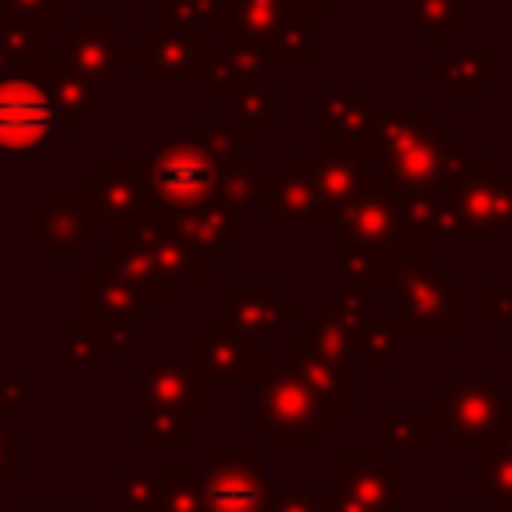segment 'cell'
Returning <instances> with one entry per match:
<instances>
[{
    "label": "cell",
    "instance_id": "obj_1",
    "mask_svg": "<svg viewBox=\"0 0 512 512\" xmlns=\"http://www.w3.org/2000/svg\"><path fill=\"white\" fill-rule=\"evenodd\" d=\"M464 144L432 120L428 104L404 100V104H380L376 136H372V164H376V192L400 200L416 192H444L452 188Z\"/></svg>",
    "mask_w": 512,
    "mask_h": 512
},
{
    "label": "cell",
    "instance_id": "obj_2",
    "mask_svg": "<svg viewBox=\"0 0 512 512\" xmlns=\"http://www.w3.org/2000/svg\"><path fill=\"white\" fill-rule=\"evenodd\" d=\"M424 416L452 452L484 448L512 424V392L484 376H448L428 396Z\"/></svg>",
    "mask_w": 512,
    "mask_h": 512
},
{
    "label": "cell",
    "instance_id": "obj_3",
    "mask_svg": "<svg viewBox=\"0 0 512 512\" xmlns=\"http://www.w3.org/2000/svg\"><path fill=\"white\" fill-rule=\"evenodd\" d=\"M76 136V120L64 116L48 84L28 68L8 64L0 52V152L8 156H36L56 136Z\"/></svg>",
    "mask_w": 512,
    "mask_h": 512
},
{
    "label": "cell",
    "instance_id": "obj_4",
    "mask_svg": "<svg viewBox=\"0 0 512 512\" xmlns=\"http://www.w3.org/2000/svg\"><path fill=\"white\" fill-rule=\"evenodd\" d=\"M448 248H500L508 232V172L496 156H464L452 188Z\"/></svg>",
    "mask_w": 512,
    "mask_h": 512
},
{
    "label": "cell",
    "instance_id": "obj_5",
    "mask_svg": "<svg viewBox=\"0 0 512 512\" xmlns=\"http://www.w3.org/2000/svg\"><path fill=\"white\" fill-rule=\"evenodd\" d=\"M392 324L408 340L464 336V292L440 264H412L392 276Z\"/></svg>",
    "mask_w": 512,
    "mask_h": 512
},
{
    "label": "cell",
    "instance_id": "obj_6",
    "mask_svg": "<svg viewBox=\"0 0 512 512\" xmlns=\"http://www.w3.org/2000/svg\"><path fill=\"white\" fill-rule=\"evenodd\" d=\"M212 60L208 32H164L144 28L128 52L132 72L144 84H196L204 80Z\"/></svg>",
    "mask_w": 512,
    "mask_h": 512
},
{
    "label": "cell",
    "instance_id": "obj_7",
    "mask_svg": "<svg viewBox=\"0 0 512 512\" xmlns=\"http://www.w3.org/2000/svg\"><path fill=\"white\" fill-rule=\"evenodd\" d=\"M148 192L168 208H200L216 188V156L204 144L172 140L148 156Z\"/></svg>",
    "mask_w": 512,
    "mask_h": 512
},
{
    "label": "cell",
    "instance_id": "obj_8",
    "mask_svg": "<svg viewBox=\"0 0 512 512\" xmlns=\"http://www.w3.org/2000/svg\"><path fill=\"white\" fill-rule=\"evenodd\" d=\"M264 384H268L264 388V420H268L272 440L308 448L320 428L336 424V416L316 400V392L308 388V380L300 372H288V368L276 364Z\"/></svg>",
    "mask_w": 512,
    "mask_h": 512
},
{
    "label": "cell",
    "instance_id": "obj_9",
    "mask_svg": "<svg viewBox=\"0 0 512 512\" xmlns=\"http://www.w3.org/2000/svg\"><path fill=\"white\" fill-rule=\"evenodd\" d=\"M380 100L368 84L320 88V144L324 156H372Z\"/></svg>",
    "mask_w": 512,
    "mask_h": 512
},
{
    "label": "cell",
    "instance_id": "obj_10",
    "mask_svg": "<svg viewBox=\"0 0 512 512\" xmlns=\"http://www.w3.org/2000/svg\"><path fill=\"white\" fill-rule=\"evenodd\" d=\"M340 492L368 512H408V468L392 464L384 448L340 456Z\"/></svg>",
    "mask_w": 512,
    "mask_h": 512
},
{
    "label": "cell",
    "instance_id": "obj_11",
    "mask_svg": "<svg viewBox=\"0 0 512 512\" xmlns=\"http://www.w3.org/2000/svg\"><path fill=\"white\" fill-rule=\"evenodd\" d=\"M60 56L76 72H84L92 84H112L128 60L116 36V12H84L80 28L64 32Z\"/></svg>",
    "mask_w": 512,
    "mask_h": 512
},
{
    "label": "cell",
    "instance_id": "obj_12",
    "mask_svg": "<svg viewBox=\"0 0 512 512\" xmlns=\"http://www.w3.org/2000/svg\"><path fill=\"white\" fill-rule=\"evenodd\" d=\"M424 80L436 84L444 92V100H452V104H480L484 92L504 80V52L496 44L448 52L440 64H432L424 72Z\"/></svg>",
    "mask_w": 512,
    "mask_h": 512
},
{
    "label": "cell",
    "instance_id": "obj_13",
    "mask_svg": "<svg viewBox=\"0 0 512 512\" xmlns=\"http://www.w3.org/2000/svg\"><path fill=\"white\" fill-rule=\"evenodd\" d=\"M228 8V48L256 60L264 44H272L280 32H288L304 12L292 0H224Z\"/></svg>",
    "mask_w": 512,
    "mask_h": 512
},
{
    "label": "cell",
    "instance_id": "obj_14",
    "mask_svg": "<svg viewBox=\"0 0 512 512\" xmlns=\"http://www.w3.org/2000/svg\"><path fill=\"white\" fill-rule=\"evenodd\" d=\"M32 72L48 84V92L56 96V104L64 108L68 120H92V116L100 112L96 84H92L84 72H76V68L60 56V48H40V52L32 56Z\"/></svg>",
    "mask_w": 512,
    "mask_h": 512
},
{
    "label": "cell",
    "instance_id": "obj_15",
    "mask_svg": "<svg viewBox=\"0 0 512 512\" xmlns=\"http://www.w3.org/2000/svg\"><path fill=\"white\" fill-rule=\"evenodd\" d=\"M88 200L104 212H124V208H136L144 200L140 192V176L132 172V164L124 160H108L96 176H88Z\"/></svg>",
    "mask_w": 512,
    "mask_h": 512
},
{
    "label": "cell",
    "instance_id": "obj_16",
    "mask_svg": "<svg viewBox=\"0 0 512 512\" xmlns=\"http://www.w3.org/2000/svg\"><path fill=\"white\" fill-rule=\"evenodd\" d=\"M460 480L480 492V504H488L496 512H512V460L480 448V460L468 464L460 472Z\"/></svg>",
    "mask_w": 512,
    "mask_h": 512
},
{
    "label": "cell",
    "instance_id": "obj_17",
    "mask_svg": "<svg viewBox=\"0 0 512 512\" xmlns=\"http://www.w3.org/2000/svg\"><path fill=\"white\" fill-rule=\"evenodd\" d=\"M204 80H208L212 100H236L240 92H248L252 84H260V60H252V56H244L236 48L212 52Z\"/></svg>",
    "mask_w": 512,
    "mask_h": 512
},
{
    "label": "cell",
    "instance_id": "obj_18",
    "mask_svg": "<svg viewBox=\"0 0 512 512\" xmlns=\"http://www.w3.org/2000/svg\"><path fill=\"white\" fill-rule=\"evenodd\" d=\"M156 28L164 32L228 28V8L224 0H156Z\"/></svg>",
    "mask_w": 512,
    "mask_h": 512
},
{
    "label": "cell",
    "instance_id": "obj_19",
    "mask_svg": "<svg viewBox=\"0 0 512 512\" xmlns=\"http://www.w3.org/2000/svg\"><path fill=\"white\" fill-rule=\"evenodd\" d=\"M408 20L428 40V48H444L448 36L464 28V4L460 0H408Z\"/></svg>",
    "mask_w": 512,
    "mask_h": 512
},
{
    "label": "cell",
    "instance_id": "obj_20",
    "mask_svg": "<svg viewBox=\"0 0 512 512\" xmlns=\"http://www.w3.org/2000/svg\"><path fill=\"white\" fill-rule=\"evenodd\" d=\"M252 504H256V472H236V460L216 464L212 508L216 512H252Z\"/></svg>",
    "mask_w": 512,
    "mask_h": 512
},
{
    "label": "cell",
    "instance_id": "obj_21",
    "mask_svg": "<svg viewBox=\"0 0 512 512\" xmlns=\"http://www.w3.org/2000/svg\"><path fill=\"white\" fill-rule=\"evenodd\" d=\"M432 424L424 412H380L376 416V448H424Z\"/></svg>",
    "mask_w": 512,
    "mask_h": 512
},
{
    "label": "cell",
    "instance_id": "obj_22",
    "mask_svg": "<svg viewBox=\"0 0 512 512\" xmlns=\"http://www.w3.org/2000/svg\"><path fill=\"white\" fill-rule=\"evenodd\" d=\"M408 336L392 324V320H384V324H364V332H360V352L364 356H372V368L376 372H388L396 360H404L408 356Z\"/></svg>",
    "mask_w": 512,
    "mask_h": 512
},
{
    "label": "cell",
    "instance_id": "obj_23",
    "mask_svg": "<svg viewBox=\"0 0 512 512\" xmlns=\"http://www.w3.org/2000/svg\"><path fill=\"white\" fill-rule=\"evenodd\" d=\"M236 108H240L244 132H260V128H264V120H276V116H280V88L252 84L248 92H240V96H236Z\"/></svg>",
    "mask_w": 512,
    "mask_h": 512
},
{
    "label": "cell",
    "instance_id": "obj_24",
    "mask_svg": "<svg viewBox=\"0 0 512 512\" xmlns=\"http://www.w3.org/2000/svg\"><path fill=\"white\" fill-rule=\"evenodd\" d=\"M480 316L500 328V324L512 316V288H504V284H484V288H480Z\"/></svg>",
    "mask_w": 512,
    "mask_h": 512
},
{
    "label": "cell",
    "instance_id": "obj_25",
    "mask_svg": "<svg viewBox=\"0 0 512 512\" xmlns=\"http://www.w3.org/2000/svg\"><path fill=\"white\" fill-rule=\"evenodd\" d=\"M0 8H8V12H16V16H28V20H36L40 28H48V24H56L64 0H0Z\"/></svg>",
    "mask_w": 512,
    "mask_h": 512
},
{
    "label": "cell",
    "instance_id": "obj_26",
    "mask_svg": "<svg viewBox=\"0 0 512 512\" xmlns=\"http://www.w3.org/2000/svg\"><path fill=\"white\" fill-rule=\"evenodd\" d=\"M484 448H488V452H496V456H504V460H512V424H508L492 444H484Z\"/></svg>",
    "mask_w": 512,
    "mask_h": 512
},
{
    "label": "cell",
    "instance_id": "obj_27",
    "mask_svg": "<svg viewBox=\"0 0 512 512\" xmlns=\"http://www.w3.org/2000/svg\"><path fill=\"white\" fill-rule=\"evenodd\" d=\"M304 16H320V12H332L336 8V0H292Z\"/></svg>",
    "mask_w": 512,
    "mask_h": 512
},
{
    "label": "cell",
    "instance_id": "obj_28",
    "mask_svg": "<svg viewBox=\"0 0 512 512\" xmlns=\"http://www.w3.org/2000/svg\"><path fill=\"white\" fill-rule=\"evenodd\" d=\"M500 356H508V360H512V316L500 324Z\"/></svg>",
    "mask_w": 512,
    "mask_h": 512
},
{
    "label": "cell",
    "instance_id": "obj_29",
    "mask_svg": "<svg viewBox=\"0 0 512 512\" xmlns=\"http://www.w3.org/2000/svg\"><path fill=\"white\" fill-rule=\"evenodd\" d=\"M444 512H484V504H476V500H452Z\"/></svg>",
    "mask_w": 512,
    "mask_h": 512
},
{
    "label": "cell",
    "instance_id": "obj_30",
    "mask_svg": "<svg viewBox=\"0 0 512 512\" xmlns=\"http://www.w3.org/2000/svg\"><path fill=\"white\" fill-rule=\"evenodd\" d=\"M508 228H512V172H508Z\"/></svg>",
    "mask_w": 512,
    "mask_h": 512
}]
</instances>
